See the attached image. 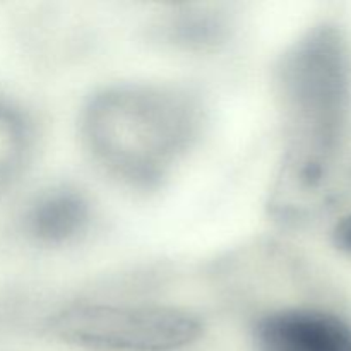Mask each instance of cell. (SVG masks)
Wrapping results in <instances>:
<instances>
[{
    "instance_id": "3",
    "label": "cell",
    "mask_w": 351,
    "mask_h": 351,
    "mask_svg": "<svg viewBox=\"0 0 351 351\" xmlns=\"http://www.w3.org/2000/svg\"><path fill=\"white\" fill-rule=\"evenodd\" d=\"M51 338L71 345L113 351H171L202 335L197 315L165 305L81 304L48 321Z\"/></svg>"
},
{
    "instance_id": "2",
    "label": "cell",
    "mask_w": 351,
    "mask_h": 351,
    "mask_svg": "<svg viewBox=\"0 0 351 351\" xmlns=\"http://www.w3.org/2000/svg\"><path fill=\"white\" fill-rule=\"evenodd\" d=\"M276 86L287 143L351 141V65L338 27L326 24L302 36L281 58Z\"/></svg>"
},
{
    "instance_id": "9",
    "label": "cell",
    "mask_w": 351,
    "mask_h": 351,
    "mask_svg": "<svg viewBox=\"0 0 351 351\" xmlns=\"http://www.w3.org/2000/svg\"><path fill=\"white\" fill-rule=\"evenodd\" d=\"M332 243L336 249L351 257V213L343 216L332 230Z\"/></svg>"
},
{
    "instance_id": "4",
    "label": "cell",
    "mask_w": 351,
    "mask_h": 351,
    "mask_svg": "<svg viewBox=\"0 0 351 351\" xmlns=\"http://www.w3.org/2000/svg\"><path fill=\"white\" fill-rule=\"evenodd\" d=\"M351 194V141L287 143L267 211L283 226H304Z\"/></svg>"
},
{
    "instance_id": "1",
    "label": "cell",
    "mask_w": 351,
    "mask_h": 351,
    "mask_svg": "<svg viewBox=\"0 0 351 351\" xmlns=\"http://www.w3.org/2000/svg\"><path fill=\"white\" fill-rule=\"evenodd\" d=\"M202 127L195 93L170 84H119L96 93L81 115V137L108 177L151 191L191 151Z\"/></svg>"
},
{
    "instance_id": "5",
    "label": "cell",
    "mask_w": 351,
    "mask_h": 351,
    "mask_svg": "<svg viewBox=\"0 0 351 351\" xmlns=\"http://www.w3.org/2000/svg\"><path fill=\"white\" fill-rule=\"evenodd\" d=\"M259 351H351V324L319 308H281L259 319Z\"/></svg>"
},
{
    "instance_id": "7",
    "label": "cell",
    "mask_w": 351,
    "mask_h": 351,
    "mask_svg": "<svg viewBox=\"0 0 351 351\" xmlns=\"http://www.w3.org/2000/svg\"><path fill=\"white\" fill-rule=\"evenodd\" d=\"M34 149V130L26 113L0 96V189L19 180Z\"/></svg>"
},
{
    "instance_id": "6",
    "label": "cell",
    "mask_w": 351,
    "mask_h": 351,
    "mask_svg": "<svg viewBox=\"0 0 351 351\" xmlns=\"http://www.w3.org/2000/svg\"><path fill=\"white\" fill-rule=\"evenodd\" d=\"M26 230L43 245H64L79 239L91 223V204L74 187L41 192L26 213Z\"/></svg>"
},
{
    "instance_id": "8",
    "label": "cell",
    "mask_w": 351,
    "mask_h": 351,
    "mask_svg": "<svg viewBox=\"0 0 351 351\" xmlns=\"http://www.w3.org/2000/svg\"><path fill=\"white\" fill-rule=\"evenodd\" d=\"M226 24L216 10L187 9L167 23L168 40L187 48H206L225 38Z\"/></svg>"
}]
</instances>
